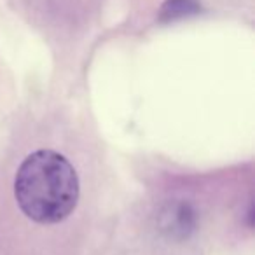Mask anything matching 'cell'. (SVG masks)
Returning a JSON list of instances; mask_svg holds the SVG:
<instances>
[{
  "label": "cell",
  "mask_w": 255,
  "mask_h": 255,
  "mask_svg": "<svg viewBox=\"0 0 255 255\" xmlns=\"http://www.w3.org/2000/svg\"><path fill=\"white\" fill-rule=\"evenodd\" d=\"M199 9L196 0H166L161 9V19L163 21H173L185 16L196 14Z\"/></svg>",
  "instance_id": "3957f363"
},
{
  "label": "cell",
  "mask_w": 255,
  "mask_h": 255,
  "mask_svg": "<svg viewBox=\"0 0 255 255\" xmlns=\"http://www.w3.org/2000/svg\"><path fill=\"white\" fill-rule=\"evenodd\" d=\"M79 177L70 161L51 149L26 156L14 177V198L26 219L58 224L77 206Z\"/></svg>",
  "instance_id": "6da1fadb"
},
{
  "label": "cell",
  "mask_w": 255,
  "mask_h": 255,
  "mask_svg": "<svg viewBox=\"0 0 255 255\" xmlns=\"http://www.w3.org/2000/svg\"><path fill=\"white\" fill-rule=\"evenodd\" d=\"M194 212L189 205L184 203H177L173 206H166L163 213H161V227L171 236H187L194 227Z\"/></svg>",
  "instance_id": "7a4b0ae2"
}]
</instances>
